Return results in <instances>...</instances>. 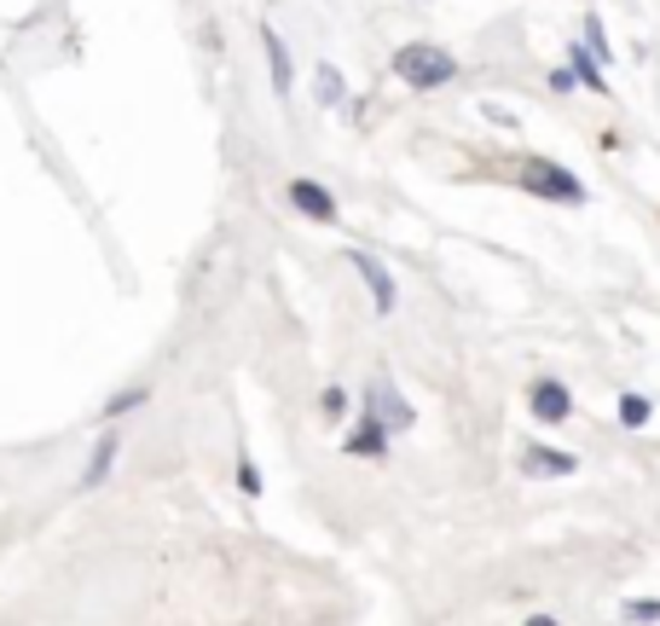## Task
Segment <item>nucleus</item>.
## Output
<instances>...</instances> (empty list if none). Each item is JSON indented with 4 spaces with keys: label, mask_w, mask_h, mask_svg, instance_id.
<instances>
[{
    "label": "nucleus",
    "mask_w": 660,
    "mask_h": 626,
    "mask_svg": "<svg viewBox=\"0 0 660 626\" xmlns=\"http://www.w3.org/2000/svg\"><path fill=\"white\" fill-rule=\"evenodd\" d=\"M394 76L412 81V88H423V93H435V88H447V81L458 76V59H452L447 47L412 41V47H400V53H394Z\"/></svg>",
    "instance_id": "nucleus-1"
},
{
    "label": "nucleus",
    "mask_w": 660,
    "mask_h": 626,
    "mask_svg": "<svg viewBox=\"0 0 660 626\" xmlns=\"http://www.w3.org/2000/svg\"><path fill=\"white\" fill-rule=\"evenodd\" d=\"M521 186H528L533 197H551V203H585V186L573 180L562 163H545V157L521 163Z\"/></svg>",
    "instance_id": "nucleus-2"
},
{
    "label": "nucleus",
    "mask_w": 660,
    "mask_h": 626,
    "mask_svg": "<svg viewBox=\"0 0 660 626\" xmlns=\"http://www.w3.org/2000/svg\"><path fill=\"white\" fill-rule=\"evenodd\" d=\"M353 273H360V284L371 291V308H377V319H388V314H394L400 291H394V279H388V267H383L377 256H353Z\"/></svg>",
    "instance_id": "nucleus-3"
},
{
    "label": "nucleus",
    "mask_w": 660,
    "mask_h": 626,
    "mask_svg": "<svg viewBox=\"0 0 660 626\" xmlns=\"http://www.w3.org/2000/svg\"><path fill=\"white\" fill-rule=\"evenodd\" d=\"M528 406H533V418L539 424H562V418L573 412V395L556 378H539L533 383V395H528Z\"/></svg>",
    "instance_id": "nucleus-4"
},
{
    "label": "nucleus",
    "mask_w": 660,
    "mask_h": 626,
    "mask_svg": "<svg viewBox=\"0 0 660 626\" xmlns=\"http://www.w3.org/2000/svg\"><path fill=\"white\" fill-rule=\"evenodd\" d=\"M365 412H377V418H383L388 430H405V424H412V406H405V400L394 395V383H388V378H371Z\"/></svg>",
    "instance_id": "nucleus-5"
},
{
    "label": "nucleus",
    "mask_w": 660,
    "mask_h": 626,
    "mask_svg": "<svg viewBox=\"0 0 660 626\" xmlns=\"http://www.w3.org/2000/svg\"><path fill=\"white\" fill-rule=\"evenodd\" d=\"M290 203H296L301 215H308V221H319V227H331V221H336V197H331L319 180H290Z\"/></svg>",
    "instance_id": "nucleus-6"
},
{
    "label": "nucleus",
    "mask_w": 660,
    "mask_h": 626,
    "mask_svg": "<svg viewBox=\"0 0 660 626\" xmlns=\"http://www.w3.org/2000/svg\"><path fill=\"white\" fill-rule=\"evenodd\" d=\"M388 435H394V430H388L377 412H360V424H353V435H348V452H353V459H383Z\"/></svg>",
    "instance_id": "nucleus-7"
},
{
    "label": "nucleus",
    "mask_w": 660,
    "mask_h": 626,
    "mask_svg": "<svg viewBox=\"0 0 660 626\" xmlns=\"http://www.w3.org/2000/svg\"><path fill=\"white\" fill-rule=\"evenodd\" d=\"M261 53H267V71H273V93H290L296 88V64H290V47H284L279 29H261Z\"/></svg>",
    "instance_id": "nucleus-8"
},
{
    "label": "nucleus",
    "mask_w": 660,
    "mask_h": 626,
    "mask_svg": "<svg viewBox=\"0 0 660 626\" xmlns=\"http://www.w3.org/2000/svg\"><path fill=\"white\" fill-rule=\"evenodd\" d=\"M521 470H528V476H573L580 459L562 452V447H528V452H521Z\"/></svg>",
    "instance_id": "nucleus-9"
},
{
    "label": "nucleus",
    "mask_w": 660,
    "mask_h": 626,
    "mask_svg": "<svg viewBox=\"0 0 660 626\" xmlns=\"http://www.w3.org/2000/svg\"><path fill=\"white\" fill-rule=\"evenodd\" d=\"M568 71L585 81L591 93H608V81H603V59H591V47L580 41V47H568Z\"/></svg>",
    "instance_id": "nucleus-10"
},
{
    "label": "nucleus",
    "mask_w": 660,
    "mask_h": 626,
    "mask_svg": "<svg viewBox=\"0 0 660 626\" xmlns=\"http://www.w3.org/2000/svg\"><path fill=\"white\" fill-rule=\"evenodd\" d=\"M116 452H122V447H116V435H105V442L93 447V464L81 470V487H99V482H105V476H111V464H116Z\"/></svg>",
    "instance_id": "nucleus-11"
},
{
    "label": "nucleus",
    "mask_w": 660,
    "mask_h": 626,
    "mask_svg": "<svg viewBox=\"0 0 660 626\" xmlns=\"http://www.w3.org/2000/svg\"><path fill=\"white\" fill-rule=\"evenodd\" d=\"M649 418H655V406L643 400V395H620V424H625V430H643Z\"/></svg>",
    "instance_id": "nucleus-12"
},
{
    "label": "nucleus",
    "mask_w": 660,
    "mask_h": 626,
    "mask_svg": "<svg viewBox=\"0 0 660 626\" xmlns=\"http://www.w3.org/2000/svg\"><path fill=\"white\" fill-rule=\"evenodd\" d=\"M319 99H325V105L342 99V71H336V64H319Z\"/></svg>",
    "instance_id": "nucleus-13"
},
{
    "label": "nucleus",
    "mask_w": 660,
    "mask_h": 626,
    "mask_svg": "<svg viewBox=\"0 0 660 626\" xmlns=\"http://www.w3.org/2000/svg\"><path fill=\"white\" fill-rule=\"evenodd\" d=\"M620 615H625V621H637V626H649V621H660V598H632V603L620 609Z\"/></svg>",
    "instance_id": "nucleus-14"
},
{
    "label": "nucleus",
    "mask_w": 660,
    "mask_h": 626,
    "mask_svg": "<svg viewBox=\"0 0 660 626\" xmlns=\"http://www.w3.org/2000/svg\"><path fill=\"white\" fill-rule=\"evenodd\" d=\"M140 400H145V388H128V395H116V400L105 406V418H122V412H133Z\"/></svg>",
    "instance_id": "nucleus-15"
},
{
    "label": "nucleus",
    "mask_w": 660,
    "mask_h": 626,
    "mask_svg": "<svg viewBox=\"0 0 660 626\" xmlns=\"http://www.w3.org/2000/svg\"><path fill=\"white\" fill-rule=\"evenodd\" d=\"M319 406H325V418H342V412H348V395H342V388L331 383L325 395H319Z\"/></svg>",
    "instance_id": "nucleus-16"
},
{
    "label": "nucleus",
    "mask_w": 660,
    "mask_h": 626,
    "mask_svg": "<svg viewBox=\"0 0 660 626\" xmlns=\"http://www.w3.org/2000/svg\"><path fill=\"white\" fill-rule=\"evenodd\" d=\"M585 47H591L597 59H608V36H603V24H597V18H585Z\"/></svg>",
    "instance_id": "nucleus-17"
},
{
    "label": "nucleus",
    "mask_w": 660,
    "mask_h": 626,
    "mask_svg": "<svg viewBox=\"0 0 660 626\" xmlns=\"http://www.w3.org/2000/svg\"><path fill=\"white\" fill-rule=\"evenodd\" d=\"M238 487H244V494H261V470L249 464V459L238 464Z\"/></svg>",
    "instance_id": "nucleus-18"
},
{
    "label": "nucleus",
    "mask_w": 660,
    "mask_h": 626,
    "mask_svg": "<svg viewBox=\"0 0 660 626\" xmlns=\"http://www.w3.org/2000/svg\"><path fill=\"white\" fill-rule=\"evenodd\" d=\"M573 88H580V76H573V71H556L551 76V93H573Z\"/></svg>",
    "instance_id": "nucleus-19"
},
{
    "label": "nucleus",
    "mask_w": 660,
    "mask_h": 626,
    "mask_svg": "<svg viewBox=\"0 0 660 626\" xmlns=\"http://www.w3.org/2000/svg\"><path fill=\"white\" fill-rule=\"evenodd\" d=\"M528 626H556V621H551V615H533V621H528Z\"/></svg>",
    "instance_id": "nucleus-20"
}]
</instances>
